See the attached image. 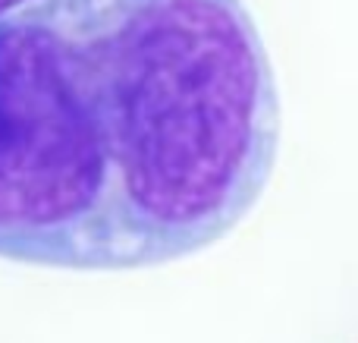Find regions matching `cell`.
<instances>
[{"label":"cell","mask_w":358,"mask_h":343,"mask_svg":"<svg viewBox=\"0 0 358 343\" xmlns=\"http://www.w3.org/2000/svg\"><path fill=\"white\" fill-rule=\"evenodd\" d=\"M280 98L242 0H31L0 16V258L164 265L261 199Z\"/></svg>","instance_id":"6da1fadb"},{"label":"cell","mask_w":358,"mask_h":343,"mask_svg":"<svg viewBox=\"0 0 358 343\" xmlns=\"http://www.w3.org/2000/svg\"><path fill=\"white\" fill-rule=\"evenodd\" d=\"M22 4H31V0H0V16H6V13L19 10Z\"/></svg>","instance_id":"7a4b0ae2"}]
</instances>
